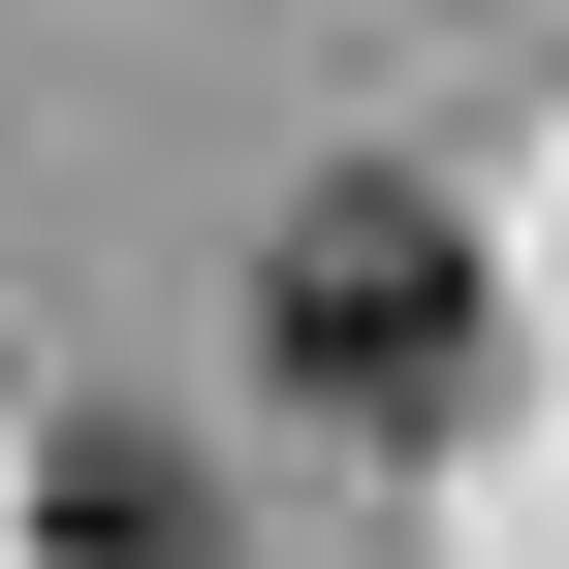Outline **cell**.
I'll return each instance as SVG.
<instances>
[{
  "label": "cell",
  "instance_id": "obj_2",
  "mask_svg": "<svg viewBox=\"0 0 569 569\" xmlns=\"http://www.w3.org/2000/svg\"><path fill=\"white\" fill-rule=\"evenodd\" d=\"M32 569H222V507H190L159 411H63V443H32Z\"/></svg>",
  "mask_w": 569,
  "mask_h": 569
},
{
  "label": "cell",
  "instance_id": "obj_1",
  "mask_svg": "<svg viewBox=\"0 0 569 569\" xmlns=\"http://www.w3.org/2000/svg\"><path fill=\"white\" fill-rule=\"evenodd\" d=\"M253 348L348 411V443H443V411H475V222H443V190H380V159H348V190H284Z\"/></svg>",
  "mask_w": 569,
  "mask_h": 569
}]
</instances>
